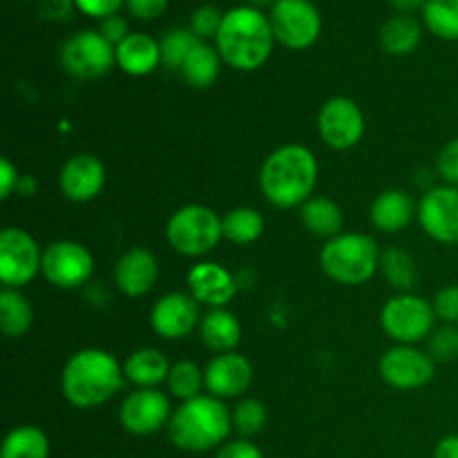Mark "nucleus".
Segmentation results:
<instances>
[{
	"label": "nucleus",
	"instance_id": "1",
	"mask_svg": "<svg viewBox=\"0 0 458 458\" xmlns=\"http://www.w3.org/2000/svg\"><path fill=\"white\" fill-rule=\"evenodd\" d=\"M318 182V161L309 148L286 143L267 157L259 170V188L276 208H298L311 199Z\"/></svg>",
	"mask_w": 458,
	"mask_h": 458
},
{
	"label": "nucleus",
	"instance_id": "2",
	"mask_svg": "<svg viewBox=\"0 0 458 458\" xmlns=\"http://www.w3.org/2000/svg\"><path fill=\"white\" fill-rule=\"evenodd\" d=\"M123 367L106 349H83L65 362L61 392L70 405L94 410L116 396L123 387Z\"/></svg>",
	"mask_w": 458,
	"mask_h": 458
},
{
	"label": "nucleus",
	"instance_id": "3",
	"mask_svg": "<svg viewBox=\"0 0 458 458\" xmlns=\"http://www.w3.org/2000/svg\"><path fill=\"white\" fill-rule=\"evenodd\" d=\"M271 18L244 4L224 13L215 43L224 63L240 72H253L268 61L273 52Z\"/></svg>",
	"mask_w": 458,
	"mask_h": 458
},
{
	"label": "nucleus",
	"instance_id": "4",
	"mask_svg": "<svg viewBox=\"0 0 458 458\" xmlns=\"http://www.w3.org/2000/svg\"><path fill=\"white\" fill-rule=\"evenodd\" d=\"M165 429L174 447L199 454L226 443L233 429V414L219 398L201 394L183 401L179 410L173 411Z\"/></svg>",
	"mask_w": 458,
	"mask_h": 458
},
{
	"label": "nucleus",
	"instance_id": "5",
	"mask_svg": "<svg viewBox=\"0 0 458 458\" xmlns=\"http://www.w3.org/2000/svg\"><path fill=\"white\" fill-rule=\"evenodd\" d=\"M320 267L325 276L338 284H365L380 268V249L374 237L362 233H340L322 246Z\"/></svg>",
	"mask_w": 458,
	"mask_h": 458
},
{
	"label": "nucleus",
	"instance_id": "6",
	"mask_svg": "<svg viewBox=\"0 0 458 458\" xmlns=\"http://www.w3.org/2000/svg\"><path fill=\"white\" fill-rule=\"evenodd\" d=\"M222 219L213 208L201 204H191L173 213L165 224V240L186 258H201L210 253L222 242Z\"/></svg>",
	"mask_w": 458,
	"mask_h": 458
},
{
	"label": "nucleus",
	"instance_id": "7",
	"mask_svg": "<svg viewBox=\"0 0 458 458\" xmlns=\"http://www.w3.org/2000/svg\"><path fill=\"white\" fill-rule=\"evenodd\" d=\"M432 302L414 293H401L387 300L380 311V325L383 331L398 344H416L429 338L434 329Z\"/></svg>",
	"mask_w": 458,
	"mask_h": 458
},
{
	"label": "nucleus",
	"instance_id": "8",
	"mask_svg": "<svg viewBox=\"0 0 458 458\" xmlns=\"http://www.w3.org/2000/svg\"><path fill=\"white\" fill-rule=\"evenodd\" d=\"M43 268V250L38 242L22 228L7 226L0 233V280L4 289L30 284Z\"/></svg>",
	"mask_w": 458,
	"mask_h": 458
},
{
	"label": "nucleus",
	"instance_id": "9",
	"mask_svg": "<svg viewBox=\"0 0 458 458\" xmlns=\"http://www.w3.org/2000/svg\"><path fill=\"white\" fill-rule=\"evenodd\" d=\"M63 70L81 81L101 79L116 63V47L103 38L101 31H79L63 43Z\"/></svg>",
	"mask_w": 458,
	"mask_h": 458
},
{
	"label": "nucleus",
	"instance_id": "10",
	"mask_svg": "<svg viewBox=\"0 0 458 458\" xmlns=\"http://www.w3.org/2000/svg\"><path fill=\"white\" fill-rule=\"evenodd\" d=\"M276 40L289 49H307L322 31V16L311 0H276L271 7Z\"/></svg>",
	"mask_w": 458,
	"mask_h": 458
},
{
	"label": "nucleus",
	"instance_id": "11",
	"mask_svg": "<svg viewBox=\"0 0 458 458\" xmlns=\"http://www.w3.org/2000/svg\"><path fill=\"white\" fill-rule=\"evenodd\" d=\"M40 273L56 289H79V286L88 284V280L92 277L94 258L79 242H54L43 250Z\"/></svg>",
	"mask_w": 458,
	"mask_h": 458
},
{
	"label": "nucleus",
	"instance_id": "12",
	"mask_svg": "<svg viewBox=\"0 0 458 458\" xmlns=\"http://www.w3.org/2000/svg\"><path fill=\"white\" fill-rule=\"evenodd\" d=\"M173 407L168 396L159 389H134L119 407V423L132 437H150L168 428Z\"/></svg>",
	"mask_w": 458,
	"mask_h": 458
},
{
	"label": "nucleus",
	"instance_id": "13",
	"mask_svg": "<svg viewBox=\"0 0 458 458\" xmlns=\"http://www.w3.org/2000/svg\"><path fill=\"white\" fill-rule=\"evenodd\" d=\"M318 132L334 150H352L365 134V114L349 97H334L318 114Z\"/></svg>",
	"mask_w": 458,
	"mask_h": 458
},
{
	"label": "nucleus",
	"instance_id": "14",
	"mask_svg": "<svg viewBox=\"0 0 458 458\" xmlns=\"http://www.w3.org/2000/svg\"><path fill=\"white\" fill-rule=\"evenodd\" d=\"M380 376L394 389L411 392L432 383L437 360L414 344H396L380 358Z\"/></svg>",
	"mask_w": 458,
	"mask_h": 458
},
{
	"label": "nucleus",
	"instance_id": "15",
	"mask_svg": "<svg viewBox=\"0 0 458 458\" xmlns=\"http://www.w3.org/2000/svg\"><path fill=\"white\" fill-rule=\"evenodd\" d=\"M419 224L434 242L458 244V188H432L419 201Z\"/></svg>",
	"mask_w": 458,
	"mask_h": 458
},
{
	"label": "nucleus",
	"instance_id": "16",
	"mask_svg": "<svg viewBox=\"0 0 458 458\" xmlns=\"http://www.w3.org/2000/svg\"><path fill=\"white\" fill-rule=\"evenodd\" d=\"M150 325L165 340H182L201 325L199 302L191 293L173 291L164 295L150 311Z\"/></svg>",
	"mask_w": 458,
	"mask_h": 458
},
{
	"label": "nucleus",
	"instance_id": "17",
	"mask_svg": "<svg viewBox=\"0 0 458 458\" xmlns=\"http://www.w3.org/2000/svg\"><path fill=\"white\" fill-rule=\"evenodd\" d=\"M204 383L210 396L219 398H240L249 392L253 383V365L242 353H219L208 362L204 371Z\"/></svg>",
	"mask_w": 458,
	"mask_h": 458
},
{
	"label": "nucleus",
	"instance_id": "18",
	"mask_svg": "<svg viewBox=\"0 0 458 458\" xmlns=\"http://www.w3.org/2000/svg\"><path fill=\"white\" fill-rule=\"evenodd\" d=\"M58 183H61V192L70 201H76V204L92 201L94 197L101 195L106 186V165L98 157L88 155V152L74 155L63 164Z\"/></svg>",
	"mask_w": 458,
	"mask_h": 458
},
{
	"label": "nucleus",
	"instance_id": "19",
	"mask_svg": "<svg viewBox=\"0 0 458 458\" xmlns=\"http://www.w3.org/2000/svg\"><path fill=\"white\" fill-rule=\"evenodd\" d=\"M159 280V262L148 249L134 246L119 258L114 267V282L128 298H141L150 293Z\"/></svg>",
	"mask_w": 458,
	"mask_h": 458
},
{
	"label": "nucleus",
	"instance_id": "20",
	"mask_svg": "<svg viewBox=\"0 0 458 458\" xmlns=\"http://www.w3.org/2000/svg\"><path fill=\"white\" fill-rule=\"evenodd\" d=\"M188 289L191 295L201 304L213 309H224L237 293V284L231 273L215 262L197 264L188 273Z\"/></svg>",
	"mask_w": 458,
	"mask_h": 458
},
{
	"label": "nucleus",
	"instance_id": "21",
	"mask_svg": "<svg viewBox=\"0 0 458 458\" xmlns=\"http://www.w3.org/2000/svg\"><path fill=\"white\" fill-rule=\"evenodd\" d=\"M414 217H419V206H416L414 197L401 188L380 192L369 210L371 224L383 233L405 231Z\"/></svg>",
	"mask_w": 458,
	"mask_h": 458
},
{
	"label": "nucleus",
	"instance_id": "22",
	"mask_svg": "<svg viewBox=\"0 0 458 458\" xmlns=\"http://www.w3.org/2000/svg\"><path fill=\"white\" fill-rule=\"evenodd\" d=\"M161 63V45L148 34H130L116 45V65L130 76H146Z\"/></svg>",
	"mask_w": 458,
	"mask_h": 458
},
{
	"label": "nucleus",
	"instance_id": "23",
	"mask_svg": "<svg viewBox=\"0 0 458 458\" xmlns=\"http://www.w3.org/2000/svg\"><path fill=\"white\" fill-rule=\"evenodd\" d=\"M201 340L210 352L219 353H231L242 340V327L237 320L235 313L228 309H210L199 325Z\"/></svg>",
	"mask_w": 458,
	"mask_h": 458
},
{
	"label": "nucleus",
	"instance_id": "24",
	"mask_svg": "<svg viewBox=\"0 0 458 458\" xmlns=\"http://www.w3.org/2000/svg\"><path fill=\"white\" fill-rule=\"evenodd\" d=\"M300 222L313 237L329 242L343 231L344 215L343 208L329 197H311L300 206Z\"/></svg>",
	"mask_w": 458,
	"mask_h": 458
},
{
	"label": "nucleus",
	"instance_id": "25",
	"mask_svg": "<svg viewBox=\"0 0 458 458\" xmlns=\"http://www.w3.org/2000/svg\"><path fill=\"white\" fill-rule=\"evenodd\" d=\"M170 362L159 349H137L130 353L123 365L125 378L139 389H155L157 385L165 383L170 374Z\"/></svg>",
	"mask_w": 458,
	"mask_h": 458
},
{
	"label": "nucleus",
	"instance_id": "26",
	"mask_svg": "<svg viewBox=\"0 0 458 458\" xmlns=\"http://www.w3.org/2000/svg\"><path fill=\"white\" fill-rule=\"evenodd\" d=\"M34 325V309L18 289L0 291V329L7 338L18 340Z\"/></svg>",
	"mask_w": 458,
	"mask_h": 458
},
{
	"label": "nucleus",
	"instance_id": "27",
	"mask_svg": "<svg viewBox=\"0 0 458 458\" xmlns=\"http://www.w3.org/2000/svg\"><path fill=\"white\" fill-rule=\"evenodd\" d=\"M219 65H222V56L215 47L208 43H199L191 54H188L186 63L182 65V76L191 88L206 89L217 81Z\"/></svg>",
	"mask_w": 458,
	"mask_h": 458
},
{
	"label": "nucleus",
	"instance_id": "28",
	"mask_svg": "<svg viewBox=\"0 0 458 458\" xmlns=\"http://www.w3.org/2000/svg\"><path fill=\"white\" fill-rule=\"evenodd\" d=\"M420 25L416 18L401 13V16L389 18L380 30V43L383 49L392 56H405L411 54L420 43Z\"/></svg>",
	"mask_w": 458,
	"mask_h": 458
},
{
	"label": "nucleus",
	"instance_id": "29",
	"mask_svg": "<svg viewBox=\"0 0 458 458\" xmlns=\"http://www.w3.org/2000/svg\"><path fill=\"white\" fill-rule=\"evenodd\" d=\"M0 458H49V438L36 425H21L4 437Z\"/></svg>",
	"mask_w": 458,
	"mask_h": 458
},
{
	"label": "nucleus",
	"instance_id": "30",
	"mask_svg": "<svg viewBox=\"0 0 458 458\" xmlns=\"http://www.w3.org/2000/svg\"><path fill=\"white\" fill-rule=\"evenodd\" d=\"M222 231L224 240L233 242V244H253V242H258L262 237L264 217L259 210L249 208V206H240V208H233L224 215Z\"/></svg>",
	"mask_w": 458,
	"mask_h": 458
},
{
	"label": "nucleus",
	"instance_id": "31",
	"mask_svg": "<svg viewBox=\"0 0 458 458\" xmlns=\"http://www.w3.org/2000/svg\"><path fill=\"white\" fill-rule=\"evenodd\" d=\"M380 271H383L385 280L403 293H410L411 286L416 284L414 259L407 250L398 249V246H389L380 253Z\"/></svg>",
	"mask_w": 458,
	"mask_h": 458
},
{
	"label": "nucleus",
	"instance_id": "32",
	"mask_svg": "<svg viewBox=\"0 0 458 458\" xmlns=\"http://www.w3.org/2000/svg\"><path fill=\"white\" fill-rule=\"evenodd\" d=\"M423 21L438 38L458 40V0H428Z\"/></svg>",
	"mask_w": 458,
	"mask_h": 458
},
{
	"label": "nucleus",
	"instance_id": "33",
	"mask_svg": "<svg viewBox=\"0 0 458 458\" xmlns=\"http://www.w3.org/2000/svg\"><path fill=\"white\" fill-rule=\"evenodd\" d=\"M165 383H168L170 394L174 398H179V401H191V398L201 396V387H206L204 371L192 360L174 362L170 367V374Z\"/></svg>",
	"mask_w": 458,
	"mask_h": 458
},
{
	"label": "nucleus",
	"instance_id": "34",
	"mask_svg": "<svg viewBox=\"0 0 458 458\" xmlns=\"http://www.w3.org/2000/svg\"><path fill=\"white\" fill-rule=\"evenodd\" d=\"M201 40L191 30H170L161 38V63L170 70H182L188 54L199 45Z\"/></svg>",
	"mask_w": 458,
	"mask_h": 458
},
{
	"label": "nucleus",
	"instance_id": "35",
	"mask_svg": "<svg viewBox=\"0 0 458 458\" xmlns=\"http://www.w3.org/2000/svg\"><path fill=\"white\" fill-rule=\"evenodd\" d=\"M267 407H264L262 401L258 398H244L242 403H237V407L233 410V428L237 429L242 438L255 437L264 429L267 425Z\"/></svg>",
	"mask_w": 458,
	"mask_h": 458
},
{
	"label": "nucleus",
	"instance_id": "36",
	"mask_svg": "<svg viewBox=\"0 0 458 458\" xmlns=\"http://www.w3.org/2000/svg\"><path fill=\"white\" fill-rule=\"evenodd\" d=\"M429 356L434 360H454L458 356V327L456 325H445L441 329L432 331L429 335Z\"/></svg>",
	"mask_w": 458,
	"mask_h": 458
},
{
	"label": "nucleus",
	"instance_id": "37",
	"mask_svg": "<svg viewBox=\"0 0 458 458\" xmlns=\"http://www.w3.org/2000/svg\"><path fill=\"white\" fill-rule=\"evenodd\" d=\"M224 13H219L217 7L213 4H201L199 9H195L191 16V31L197 38H213L217 36L219 27H222Z\"/></svg>",
	"mask_w": 458,
	"mask_h": 458
},
{
	"label": "nucleus",
	"instance_id": "38",
	"mask_svg": "<svg viewBox=\"0 0 458 458\" xmlns=\"http://www.w3.org/2000/svg\"><path fill=\"white\" fill-rule=\"evenodd\" d=\"M434 313L445 325H458V284H447L434 295Z\"/></svg>",
	"mask_w": 458,
	"mask_h": 458
},
{
	"label": "nucleus",
	"instance_id": "39",
	"mask_svg": "<svg viewBox=\"0 0 458 458\" xmlns=\"http://www.w3.org/2000/svg\"><path fill=\"white\" fill-rule=\"evenodd\" d=\"M438 174L445 179L447 186L458 188V139H452L445 148L441 150L437 159Z\"/></svg>",
	"mask_w": 458,
	"mask_h": 458
},
{
	"label": "nucleus",
	"instance_id": "40",
	"mask_svg": "<svg viewBox=\"0 0 458 458\" xmlns=\"http://www.w3.org/2000/svg\"><path fill=\"white\" fill-rule=\"evenodd\" d=\"M215 458H264V454L249 438H237V441L224 443Z\"/></svg>",
	"mask_w": 458,
	"mask_h": 458
},
{
	"label": "nucleus",
	"instance_id": "41",
	"mask_svg": "<svg viewBox=\"0 0 458 458\" xmlns=\"http://www.w3.org/2000/svg\"><path fill=\"white\" fill-rule=\"evenodd\" d=\"M74 4L85 16L101 18L103 21L107 16H114L121 4H123V0H74Z\"/></svg>",
	"mask_w": 458,
	"mask_h": 458
},
{
	"label": "nucleus",
	"instance_id": "42",
	"mask_svg": "<svg viewBox=\"0 0 458 458\" xmlns=\"http://www.w3.org/2000/svg\"><path fill=\"white\" fill-rule=\"evenodd\" d=\"M98 31H101L103 38L110 40V43L114 45V47L119 43H123V40L130 36L128 21H125L123 16H119V13H114V16L103 18V21H101V30H98Z\"/></svg>",
	"mask_w": 458,
	"mask_h": 458
},
{
	"label": "nucleus",
	"instance_id": "43",
	"mask_svg": "<svg viewBox=\"0 0 458 458\" xmlns=\"http://www.w3.org/2000/svg\"><path fill=\"white\" fill-rule=\"evenodd\" d=\"M132 16L141 18V21H155L168 7V0H125Z\"/></svg>",
	"mask_w": 458,
	"mask_h": 458
},
{
	"label": "nucleus",
	"instance_id": "44",
	"mask_svg": "<svg viewBox=\"0 0 458 458\" xmlns=\"http://www.w3.org/2000/svg\"><path fill=\"white\" fill-rule=\"evenodd\" d=\"M21 174H18V168L12 164V161L7 159V157H3L0 159V197L3 199H9V195H12L13 191H18V186H21Z\"/></svg>",
	"mask_w": 458,
	"mask_h": 458
},
{
	"label": "nucleus",
	"instance_id": "45",
	"mask_svg": "<svg viewBox=\"0 0 458 458\" xmlns=\"http://www.w3.org/2000/svg\"><path fill=\"white\" fill-rule=\"evenodd\" d=\"M74 7V0H40V13L54 21H67Z\"/></svg>",
	"mask_w": 458,
	"mask_h": 458
},
{
	"label": "nucleus",
	"instance_id": "46",
	"mask_svg": "<svg viewBox=\"0 0 458 458\" xmlns=\"http://www.w3.org/2000/svg\"><path fill=\"white\" fill-rule=\"evenodd\" d=\"M434 458H458V434L441 438L434 450Z\"/></svg>",
	"mask_w": 458,
	"mask_h": 458
},
{
	"label": "nucleus",
	"instance_id": "47",
	"mask_svg": "<svg viewBox=\"0 0 458 458\" xmlns=\"http://www.w3.org/2000/svg\"><path fill=\"white\" fill-rule=\"evenodd\" d=\"M394 4V9H398L401 13L416 12V9H423L428 0H389Z\"/></svg>",
	"mask_w": 458,
	"mask_h": 458
},
{
	"label": "nucleus",
	"instance_id": "48",
	"mask_svg": "<svg viewBox=\"0 0 458 458\" xmlns=\"http://www.w3.org/2000/svg\"><path fill=\"white\" fill-rule=\"evenodd\" d=\"M246 3H249V4H250V7L259 9V7H267V4L276 3V0H246Z\"/></svg>",
	"mask_w": 458,
	"mask_h": 458
}]
</instances>
